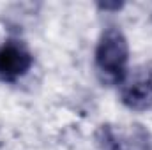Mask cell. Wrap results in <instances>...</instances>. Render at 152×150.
I'll use <instances>...</instances> for the list:
<instances>
[{
	"label": "cell",
	"instance_id": "3",
	"mask_svg": "<svg viewBox=\"0 0 152 150\" xmlns=\"http://www.w3.org/2000/svg\"><path fill=\"white\" fill-rule=\"evenodd\" d=\"M34 58L20 41H7L0 46V79L12 83L28 73Z\"/></svg>",
	"mask_w": 152,
	"mask_h": 150
},
{
	"label": "cell",
	"instance_id": "1",
	"mask_svg": "<svg viewBox=\"0 0 152 150\" xmlns=\"http://www.w3.org/2000/svg\"><path fill=\"white\" fill-rule=\"evenodd\" d=\"M129 44L126 36L115 28H106L96 48V69L104 83L120 85L127 76Z\"/></svg>",
	"mask_w": 152,
	"mask_h": 150
},
{
	"label": "cell",
	"instance_id": "2",
	"mask_svg": "<svg viewBox=\"0 0 152 150\" xmlns=\"http://www.w3.org/2000/svg\"><path fill=\"white\" fill-rule=\"evenodd\" d=\"M120 85V99L127 108L145 111L152 106V66L136 67Z\"/></svg>",
	"mask_w": 152,
	"mask_h": 150
}]
</instances>
